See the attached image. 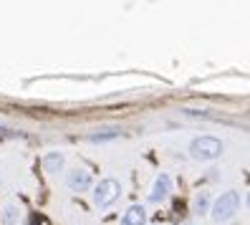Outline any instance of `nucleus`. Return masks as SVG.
Returning a JSON list of instances; mask_svg holds the SVG:
<instances>
[{"label":"nucleus","mask_w":250,"mask_h":225,"mask_svg":"<svg viewBox=\"0 0 250 225\" xmlns=\"http://www.w3.org/2000/svg\"><path fill=\"white\" fill-rule=\"evenodd\" d=\"M223 152H225L223 139L210 137V134H205V137H197V139L189 142V157L200 159V162H212V159H217Z\"/></svg>","instance_id":"nucleus-1"},{"label":"nucleus","mask_w":250,"mask_h":225,"mask_svg":"<svg viewBox=\"0 0 250 225\" xmlns=\"http://www.w3.org/2000/svg\"><path fill=\"white\" fill-rule=\"evenodd\" d=\"M238 205H240L238 192H235V190L223 192V195L215 200V205H212V220H215V223H228L235 213H238Z\"/></svg>","instance_id":"nucleus-2"},{"label":"nucleus","mask_w":250,"mask_h":225,"mask_svg":"<svg viewBox=\"0 0 250 225\" xmlns=\"http://www.w3.org/2000/svg\"><path fill=\"white\" fill-rule=\"evenodd\" d=\"M119 195H122V185L116 182V180L106 177V180H101V182L96 185V190H94V202H96L99 207H109V205H114L116 200H119Z\"/></svg>","instance_id":"nucleus-3"},{"label":"nucleus","mask_w":250,"mask_h":225,"mask_svg":"<svg viewBox=\"0 0 250 225\" xmlns=\"http://www.w3.org/2000/svg\"><path fill=\"white\" fill-rule=\"evenodd\" d=\"M169 190H172V177L169 175H159L152 185L149 192V202H165L169 198Z\"/></svg>","instance_id":"nucleus-4"},{"label":"nucleus","mask_w":250,"mask_h":225,"mask_svg":"<svg viewBox=\"0 0 250 225\" xmlns=\"http://www.w3.org/2000/svg\"><path fill=\"white\" fill-rule=\"evenodd\" d=\"M66 185H68L71 190H76V192L89 190V187H91V175H89V170H81V167L71 170V172H68V180H66Z\"/></svg>","instance_id":"nucleus-5"},{"label":"nucleus","mask_w":250,"mask_h":225,"mask_svg":"<svg viewBox=\"0 0 250 225\" xmlns=\"http://www.w3.org/2000/svg\"><path fill=\"white\" fill-rule=\"evenodd\" d=\"M146 223V210L142 205H131L122 215V225H144Z\"/></svg>","instance_id":"nucleus-6"},{"label":"nucleus","mask_w":250,"mask_h":225,"mask_svg":"<svg viewBox=\"0 0 250 225\" xmlns=\"http://www.w3.org/2000/svg\"><path fill=\"white\" fill-rule=\"evenodd\" d=\"M63 155L61 152H51L46 155V159H43V167H46L48 172H58V170H63Z\"/></svg>","instance_id":"nucleus-7"},{"label":"nucleus","mask_w":250,"mask_h":225,"mask_svg":"<svg viewBox=\"0 0 250 225\" xmlns=\"http://www.w3.org/2000/svg\"><path fill=\"white\" fill-rule=\"evenodd\" d=\"M208 207H210V195H197V200H195V213L197 215H205L208 213Z\"/></svg>","instance_id":"nucleus-8"},{"label":"nucleus","mask_w":250,"mask_h":225,"mask_svg":"<svg viewBox=\"0 0 250 225\" xmlns=\"http://www.w3.org/2000/svg\"><path fill=\"white\" fill-rule=\"evenodd\" d=\"M3 223H5V225H16V223H18V207H16V205H8V207L3 210Z\"/></svg>","instance_id":"nucleus-9"},{"label":"nucleus","mask_w":250,"mask_h":225,"mask_svg":"<svg viewBox=\"0 0 250 225\" xmlns=\"http://www.w3.org/2000/svg\"><path fill=\"white\" fill-rule=\"evenodd\" d=\"M31 225H51V223L43 218L41 213H33V215H31Z\"/></svg>","instance_id":"nucleus-10"},{"label":"nucleus","mask_w":250,"mask_h":225,"mask_svg":"<svg viewBox=\"0 0 250 225\" xmlns=\"http://www.w3.org/2000/svg\"><path fill=\"white\" fill-rule=\"evenodd\" d=\"M8 134H10V132H8L5 127H0V139H3V137H8Z\"/></svg>","instance_id":"nucleus-11"},{"label":"nucleus","mask_w":250,"mask_h":225,"mask_svg":"<svg viewBox=\"0 0 250 225\" xmlns=\"http://www.w3.org/2000/svg\"><path fill=\"white\" fill-rule=\"evenodd\" d=\"M248 207H250V195H248Z\"/></svg>","instance_id":"nucleus-12"}]
</instances>
